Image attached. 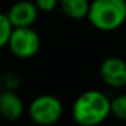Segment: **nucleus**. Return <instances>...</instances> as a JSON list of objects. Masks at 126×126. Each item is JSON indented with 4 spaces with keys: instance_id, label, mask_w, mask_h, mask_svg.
<instances>
[{
    "instance_id": "9",
    "label": "nucleus",
    "mask_w": 126,
    "mask_h": 126,
    "mask_svg": "<svg viewBox=\"0 0 126 126\" xmlns=\"http://www.w3.org/2000/svg\"><path fill=\"white\" fill-rule=\"evenodd\" d=\"M110 110L115 118L126 121V94L118 95L112 100H110Z\"/></svg>"
},
{
    "instance_id": "8",
    "label": "nucleus",
    "mask_w": 126,
    "mask_h": 126,
    "mask_svg": "<svg viewBox=\"0 0 126 126\" xmlns=\"http://www.w3.org/2000/svg\"><path fill=\"white\" fill-rule=\"evenodd\" d=\"M61 11L65 16L73 20H81L87 18L90 1L88 0H58Z\"/></svg>"
},
{
    "instance_id": "4",
    "label": "nucleus",
    "mask_w": 126,
    "mask_h": 126,
    "mask_svg": "<svg viewBox=\"0 0 126 126\" xmlns=\"http://www.w3.org/2000/svg\"><path fill=\"white\" fill-rule=\"evenodd\" d=\"M7 46L15 57L27 60L38 53L41 47V39H39L38 33L33 29V26L12 27Z\"/></svg>"
},
{
    "instance_id": "5",
    "label": "nucleus",
    "mask_w": 126,
    "mask_h": 126,
    "mask_svg": "<svg viewBox=\"0 0 126 126\" xmlns=\"http://www.w3.org/2000/svg\"><path fill=\"white\" fill-rule=\"evenodd\" d=\"M104 84L111 88H122L126 85V61L117 56L103 60L99 69Z\"/></svg>"
},
{
    "instance_id": "10",
    "label": "nucleus",
    "mask_w": 126,
    "mask_h": 126,
    "mask_svg": "<svg viewBox=\"0 0 126 126\" xmlns=\"http://www.w3.org/2000/svg\"><path fill=\"white\" fill-rule=\"evenodd\" d=\"M12 31V25L10 23L7 14H1L0 12V49L7 46L10 34Z\"/></svg>"
},
{
    "instance_id": "12",
    "label": "nucleus",
    "mask_w": 126,
    "mask_h": 126,
    "mask_svg": "<svg viewBox=\"0 0 126 126\" xmlns=\"http://www.w3.org/2000/svg\"><path fill=\"white\" fill-rule=\"evenodd\" d=\"M39 12H52L58 6V0H33Z\"/></svg>"
},
{
    "instance_id": "3",
    "label": "nucleus",
    "mask_w": 126,
    "mask_h": 126,
    "mask_svg": "<svg viewBox=\"0 0 126 126\" xmlns=\"http://www.w3.org/2000/svg\"><path fill=\"white\" fill-rule=\"evenodd\" d=\"M63 103L54 95L44 94L31 100L29 104V117L35 125L52 126L60 121L63 117Z\"/></svg>"
},
{
    "instance_id": "13",
    "label": "nucleus",
    "mask_w": 126,
    "mask_h": 126,
    "mask_svg": "<svg viewBox=\"0 0 126 126\" xmlns=\"http://www.w3.org/2000/svg\"><path fill=\"white\" fill-rule=\"evenodd\" d=\"M3 90V85H1V76H0V91Z\"/></svg>"
},
{
    "instance_id": "6",
    "label": "nucleus",
    "mask_w": 126,
    "mask_h": 126,
    "mask_svg": "<svg viewBox=\"0 0 126 126\" xmlns=\"http://www.w3.org/2000/svg\"><path fill=\"white\" fill-rule=\"evenodd\" d=\"M38 12L33 0H18L8 10L7 18L12 27H29L37 22Z\"/></svg>"
},
{
    "instance_id": "11",
    "label": "nucleus",
    "mask_w": 126,
    "mask_h": 126,
    "mask_svg": "<svg viewBox=\"0 0 126 126\" xmlns=\"http://www.w3.org/2000/svg\"><path fill=\"white\" fill-rule=\"evenodd\" d=\"M20 84V77L16 72H7L1 76V85L3 90H10V91H16V88Z\"/></svg>"
},
{
    "instance_id": "1",
    "label": "nucleus",
    "mask_w": 126,
    "mask_h": 126,
    "mask_svg": "<svg viewBox=\"0 0 126 126\" xmlns=\"http://www.w3.org/2000/svg\"><path fill=\"white\" fill-rule=\"evenodd\" d=\"M110 114L109 96L98 90L80 94L72 106V118L80 126H96L104 122Z\"/></svg>"
},
{
    "instance_id": "7",
    "label": "nucleus",
    "mask_w": 126,
    "mask_h": 126,
    "mask_svg": "<svg viewBox=\"0 0 126 126\" xmlns=\"http://www.w3.org/2000/svg\"><path fill=\"white\" fill-rule=\"evenodd\" d=\"M23 100L15 91H0V117L7 121H16L23 115Z\"/></svg>"
},
{
    "instance_id": "2",
    "label": "nucleus",
    "mask_w": 126,
    "mask_h": 126,
    "mask_svg": "<svg viewBox=\"0 0 126 126\" xmlns=\"http://www.w3.org/2000/svg\"><path fill=\"white\" fill-rule=\"evenodd\" d=\"M87 19L100 31H114L126 22V0H92Z\"/></svg>"
}]
</instances>
